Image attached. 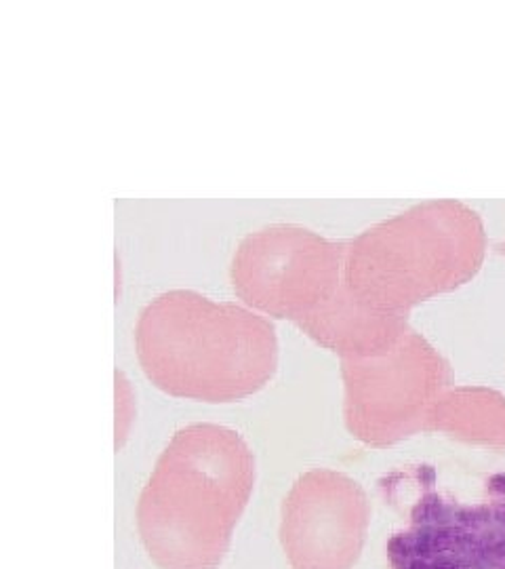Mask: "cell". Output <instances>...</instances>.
<instances>
[{
    "mask_svg": "<svg viewBox=\"0 0 505 569\" xmlns=\"http://www.w3.org/2000/svg\"><path fill=\"white\" fill-rule=\"evenodd\" d=\"M485 256L476 209L455 199L424 201L347 243L344 284L371 310L408 317L415 306L469 283Z\"/></svg>",
    "mask_w": 505,
    "mask_h": 569,
    "instance_id": "3",
    "label": "cell"
},
{
    "mask_svg": "<svg viewBox=\"0 0 505 569\" xmlns=\"http://www.w3.org/2000/svg\"><path fill=\"white\" fill-rule=\"evenodd\" d=\"M392 569H505V500L465 505L430 489L387 542Z\"/></svg>",
    "mask_w": 505,
    "mask_h": 569,
    "instance_id": "7",
    "label": "cell"
},
{
    "mask_svg": "<svg viewBox=\"0 0 505 569\" xmlns=\"http://www.w3.org/2000/svg\"><path fill=\"white\" fill-rule=\"evenodd\" d=\"M425 432H445L467 446L505 451V397L485 387L448 388Z\"/></svg>",
    "mask_w": 505,
    "mask_h": 569,
    "instance_id": "8",
    "label": "cell"
},
{
    "mask_svg": "<svg viewBox=\"0 0 505 569\" xmlns=\"http://www.w3.org/2000/svg\"><path fill=\"white\" fill-rule=\"evenodd\" d=\"M143 373L162 392L230 403L262 390L279 366L270 321L243 306L218 305L196 291H166L135 327Z\"/></svg>",
    "mask_w": 505,
    "mask_h": 569,
    "instance_id": "2",
    "label": "cell"
},
{
    "mask_svg": "<svg viewBox=\"0 0 505 569\" xmlns=\"http://www.w3.org/2000/svg\"><path fill=\"white\" fill-rule=\"evenodd\" d=\"M499 253H502V256H505V241L504 243L499 244Z\"/></svg>",
    "mask_w": 505,
    "mask_h": 569,
    "instance_id": "9",
    "label": "cell"
},
{
    "mask_svg": "<svg viewBox=\"0 0 505 569\" xmlns=\"http://www.w3.org/2000/svg\"><path fill=\"white\" fill-rule=\"evenodd\" d=\"M345 251L302 226H267L239 244L232 284L246 305L300 326L340 293Z\"/></svg>",
    "mask_w": 505,
    "mask_h": 569,
    "instance_id": "5",
    "label": "cell"
},
{
    "mask_svg": "<svg viewBox=\"0 0 505 569\" xmlns=\"http://www.w3.org/2000/svg\"><path fill=\"white\" fill-rule=\"evenodd\" d=\"M345 427L371 448H390L425 432L432 409L451 387L443 355L408 329L382 355L342 359Z\"/></svg>",
    "mask_w": 505,
    "mask_h": 569,
    "instance_id": "4",
    "label": "cell"
},
{
    "mask_svg": "<svg viewBox=\"0 0 505 569\" xmlns=\"http://www.w3.org/2000/svg\"><path fill=\"white\" fill-rule=\"evenodd\" d=\"M368 519V498L354 479L326 468L305 472L283 505L281 542L291 568H354Z\"/></svg>",
    "mask_w": 505,
    "mask_h": 569,
    "instance_id": "6",
    "label": "cell"
},
{
    "mask_svg": "<svg viewBox=\"0 0 505 569\" xmlns=\"http://www.w3.org/2000/svg\"><path fill=\"white\" fill-rule=\"evenodd\" d=\"M255 483L239 432L192 425L173 435L138 502V529L161 569H218Z\"/></svg>",
    "mask_w": 505,
    "mask_h": 569,
    "instance_id": "1",
    "label": "cell"
}]
</instances>
